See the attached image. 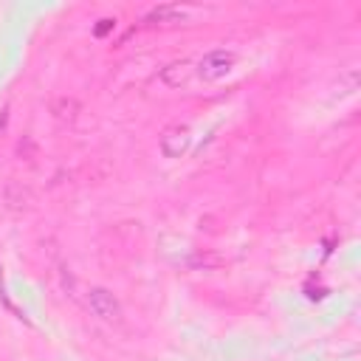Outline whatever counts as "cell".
<instances>
[{
    "instance_id": "cell-1",
    "label": "cell",
    "mask_w": 361,
    "mask_h": 361,
    "mask_svg": "<svg viewBox=\"0 0 361 361\" xmlns=\"http://www.w3.org/2000/svg\"><path fill=\"white\" fill-rule=\"evenodd\" d=\"M234 65H237V54H234V51H226V48H217V51H209V54L197 62V73H200V79H206V82H217V79H223Z\"/></svg>"
},
{
    "instance_id": "cell-2",
    "label": "cell",
    "mask_w": 361,
    "mask_h": 361,
    "mask_svg": "<svg viewBox=\"0 0 361 361\" xmlns=\"http://www.w3.org/2000/svg\"><path fill=\"white\" fill-rule=\"evenodd\" d=\"M189 144H192V130H189L186 124H180V121L169 124V127L161 133V152H164L166 158H180V155L189 149Z\"/></svg>"
},
{
    "instance_id": "cell-3",
    "label": "cell",
    "mask_w": 361,
    "mask_h": 361,
    "mask_svg": "<svg viewBox=\"0 0 361 361\" xmlns=\"http://www.w3.org/2000/svg\"><path fill=\"white\" fill-rule=\"evenodd\" d=\"M87 305L102 322H118L121 319V305L107 288H90L87 290Z\"/></svg>"
},
{
    "instance_id": "cell-4",
    "label": "cell",
    "mask_w": 361,
    "mask_h": 361,
    "mask_svg": "<svg viewBox=\"0 0 361 361\" xmlns=\"http://www.w3.org/2000/svg\"><path fill=\"white\" fill-rule=\"evenodd\" d=\"M186 14H189V11H186L183 6L164 3V6H155V8L144 17V23H149V25H169V23H183Z\"/></svg>"
},
{
    "instance_id": "cell-5",
    "label": "cell",
    "mask_w": 361,
    "mask_h": 361,
    "mask_svg": "<svg viewBox=\"0 0 361 361\" xmlns=\"http://www.w3.org/2000/svg\"><path fill=\"white\" fill-rule=\"evenodd\" d=\"M192 76V62L189 59H180V62H172L161 71V79L169 85V87H180L186 85V79Z\"/></svg>"
},
{
    "instance_id": "cell-6",
    "label": "cell",
    "mask_w": 361,
    "mask_h": 361,
    "mask_svg": "<svg viewBox=\"0 0 361 361\" xmlns=\"http://www.w3.org/2000/svg\"><path fill=\"white\" fill-rule=\"evenodd\" d=\"M3 197H6L8 209H17V212H20V209H28V203H31V192H28L20 180H8Z\"/></svg>"
},
{
    "instance_id": "cell-7",
    "label": "cell",
    "mask_w": 361,
    "mask_h": 361,
    "mask_svg": "<svg viewBox=\"0 0 361 361\" xmlns=\"http://www.w3.org/2000/svg\"><path fill=\"white\" fill-rule=\"evenodd\" d=\"M54 113L59 118H73L76 116V102L73 99H59V102H54Z\"/></svg>"
},
{
    "instance_id": "cell-8",
    "label": "cell",
    "mask_w": 361,
    "mask_h": 361,
    "mask_svg": "<svg viewBox=\"0 0 361 361\" xmlns=\"http://www.w3.org/2000/svg\"><path fill=\"white\" fill-rule=\"evenodd\" d=\"M113 25H116V20H110V17H104V20H99V25L93 28V34H96V37H104V34H107V31H110Z\"/></svg>"
}]
</instances>
